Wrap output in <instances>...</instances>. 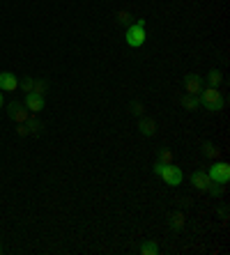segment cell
Returning <instances> with one entry per match:
<instances>
[{"label":"cell","instance_id":"8","mask_svg":"<svg viewBox=\"0 0 230 255\" xmlns=\"http://www.w3.org/2000/svg\"><path fill=\"white\" fill-rule=\"evenodd\" d=\"M210 175L207 173H203V170H194L191 173V184H194L196 191H200V193H205L207 191V186H210Z\"/></svg>","mask_w":230,"mask_h":255},{"label":"cell","instance_id":"18","mask_svg":"<svg viewBox=\"0 0 230 255\" xmlns=\"http://www.w3.org/2000/svg\"><path fill=\"white\" fill-rule=\"evenodd\" d=\"M223 189H226V184H219V182H210V186H207V191H205V193H210V195H221V193H223Z\"/></svg>","mask_w":230,"mask_h":255},{"label":"cell","instance_id":"12","mask_svg":"<svg viewBox=\"0 0 230 255\" xmlns=\"http://www.w3.org/2000/svg\"><path fill=\"white\" fill-rule=\"evenodd\" d=\"M138 253L141 255H157L159 253V244H157L154 239H148V241H143L141 246H138Z\"/></svg>","mask_w":230,"mask_h":255},{"label":"cell","instance_id":"1","mask_svg":"<svg viewBox=\"0 0 230 255\" xmlns=\"http://www.w3.org/2000/svg\"><path fill=\"white\" fill-rule=\"evenodd\" d=\"M145 18H138L133 26L127 28V32H124V42L129 48H141L145 44Z\"/></svg>","mask_w":230,"mask_h":255},{"label":"cell","instance_id":"23","mask_svg":"<svg viewBox=\"0 0 230 255\" xmlns=\"http://www.w3.org/2000/svg\"><path fill=\"white\" fill-rule=\"evenodd\" d=\"M16 133L18 136H28V127L26 124H16Z\"/></svg>","mask_w":230,"mask_h":255},{"label":"cell","instance_id":"9","mask_svg":"<svg viewBox=\"0 0 230 255\" xmlns=\"http://www.w3.org/2000/svg\"><path fill=\"white\" fill-rule=\"evenodd\" d=\"M18 88V79L12 71H0V90L2 92H14Z\"/></svg>","mask_w":230,"mask_h":255},{"label":"cell","instance_id":"5","mask_svg":"<svg viewBox=\"0 0 230 255\" xmlns=\"http://www.w3.org/2000/svg\"><path fill=\"white\" fill-rule=\"evenodd\" d=\"M7 115L9 120H14L16 124H26V120L30 117V111L26 108V104H21V101H12L7 108Z\"/></svg>","mask_w":230,"mask_h":255},{"label":"cell","instance_id":"11","mask_svg":"<svg viewBox=\"0 0 230 255\" xmlns=\"http://www.w3.org/2000/svg\"><path fill=\"white\" fill-rule=\"evenodd\" d=\"M200 150H203L205 157L212 159V161H216V159H219V154H221V150H219V147H216L212 141H205L203 145H200Z\"/></svg>","mask_w":230,"mask_h":255},{"label":"cell","instance_id":"22","mask_svg":"<svg viewBox=\"0 0 230 255\" xmlns=\"http://www.w3.org/2000/svg\"><path fill=\"white\" fill-rule=\"evenodd\" d=\"M129 21H131V14H129V12H117V23H129Z\"/></svg>","mask_w":230,"mask_h":255},{"label":"cell","instance_id":"4","mask_svg":"<svg viewBox=\"0 0 230 255\" xmlns=\"http://www.w3.org/2000/svg\"><path fill=\"white\" fill-rule=\"evenodd\" d=\"M159 177L168 186H180V184H182V179H184V173L180 170V166H173V163H168V166L161 168Z\"/></svg>","mask_w":230,"mask_h":255},{"label":"cell","instance_id":"19","mask_svg":"<svg viewBox=\"0 0 230 255\" xmlns=\"http://www.w3.org/2000/svg\"><path fill=\"white\" fill-rule=\"evenodd\" d=\"M46 90H49L46 80H35V83H33V90H30V92H35V95H42V97H44V95H46Z\"/></svg>","mask_w":230,"mask_h":255},{"label":"cell","instance_id":"24","mask_svg":"<svg viewBox=\"0 0 230 255\" xmlns=\"http://www.w3.org/2000/svg\"><path fill=\"white\" fill-rule=\"evenodd\" d=\"M0 108H2V92H0Z\"/></svg>","mask_w":230,"mask_h":255},{"label":"cell","instance_id":"20","mask_svg":"<svg viewBox=\"0 0 230 255\" xmlns=\"http://www.w3.org/2000/svg\"><path fill=\"white\" fill-rule=\"evenodd\" d=\"M129 111H131V115H136V117H143V115H145V106H143L141 101H131Z\"/></svg>","mask_w":230,"mask_h":255},{"label":"cell","instance_id":"3","mask_svg":"<svg viewBox=\"0 0 230 255\" xmlns=\"http://www.w3.org/2000/svg\"><path fill=\"white\" fill-rule=\"evenodd\" d=\"M210 179L219 182V184H228L230 182V166L226 161H214V166H210Z\"/></svg>","mask_w":230,"mask_h":255},{"label":"cell","instance_id":"15","mask_svg":"<svg viewBox=\"0 0 230 255\" xmlns=\"http://www.w3.org/2000/svg\"><path fill=\"white\" fill-rule=\"evenodd\" d=\"M26 127H28V133L37 136V133L42 131V127H44V124L39 122V120H35V117H28V120H26Z\"/></svg>","mask_w":230,"mask_h":255},{"label":"cell","instance_id":"6","mask_svg":"<svg viewBox=\"0 0 230 255\" xmlns=\"http://www.w3.org/2000/svg\"><path fill=\"white\" fill-rule=\"evenodd\" d=\"M184 92L186 95L198 97V95L203 92V79H200L198 74H186L184 76Z\"/></svg>","mask_w":230,"mask_h":255},{"label":"cell","instance_id":"17","mask_svg":"<svg viewBox=\"0 0 230 255\" xmlns=\"http://www.w3.org/2000/svg\"><path fill=\"white\" fill-rule=\"evenodd\" d=\"M170 228L173 230L184 228V214H170Z\"/></svg>","mask_w":230,"mask_h":255},{"label":"cell","instance_id":"10","mask_svg":"<svg viewBox=\"0 0 230 255\" xmlns=\"http://www.w3.org/2000/svg\"><path fill=\"white\" fill-rule=\"evenodd\" d=\"M138 131L145 136V138H152L154 133H157V122L152 120V117H138Z\"/></svg>","mask_w":230,"mask_h":255},{"label":"cell","instance_id":"16","mask_svg":"<svg viewBox=\"0 0 230 255\" xmlns=\"http://www.w3.org/2000/svg\"><path fill=\"white\" fill-rule=\"evenodd\" d=\"M157 161H159L161 166H168V163H173V152L166 150V147H161L159 154H157Z\"/></svg>","mask_w":230,"mask_h":255},{"label":"cell","instance_id":"21","mask_svg":"<svg viewBox=\"0 0 230 255\" xmlns=\"http://www.w3.org/2000/svg\"><path fill=\"white\" fill-rule=\"evenodd\" d=\"M33 83H35V79H33V76H26V79L18 80V88H23V92H30V90H33Z\"/></svg>","mask_w":230,"mask_h":255},{"label":"cell","instance_id":"13","mask_svg":"<svg viewBox=\"0 0 230 255\" xmlns=\"http://www.w3.org/2000/svg\"><path fill=\"white\" fill-rule=\"evenodd\" d=\"M180 104L184 106L186 111H198V108H200V97H194V95H184Z\"/></svg>","mask_w":230,"mask_h":255},{"label":"cell","instance_id":"14","mask_svg":"<svg viewBox=\"0 0 230 255\" xmlns=\"http://www.w3.org/2000/svg\"><path fill=\"white\" fill-rule=\"evenodd\" d=\"M207 80H210L212 88H219V85L223 83V71L221 69H212L210 74H207Z\"/></svg>","mask_w":230,"mask_h":255},{"label":"cell","instance_id":"7","mask_svg":"<svg viewBox=\"0 0 230 255\" xmlns=\"http://www.w3.org/2000/svg\"><path fill=\"white\" fill-rule=\"evenodd\" d=\"M26 108L30 111V113H39V111H44V106H46V101H44V97L42 95H35V92H26Z\"/></svg>","mask_w":230,"mask_h":255},{"label":"cell","instance_id":"2","mask_svg":"<svg viewBox=\"0 0 230 255\" xmlns=\"http://www.w3.org/2000/svg\"><path fill=\"white\" fill-rule=\"evenodd\" d=\"M198 97H200V106H205L210 113H216V111H221L223 106H226V99L221 97L219 88H212V85L207 90L203 88V92H200Z\"/></svg>","mask_w":230,"mask_h":255},{"label":"cell","instance_id":"25","mask_svg":"<svg viewBox=\"0 0 230 255\" xmlns=\"http://www.w3.org/2000/svg\"><path fill=\"white\" fill-rule=\"evenodd\" d=\"M0 253H2V246H0Z\"/></svg>","mask_w":230,"mask_h":255}]
</instances>
